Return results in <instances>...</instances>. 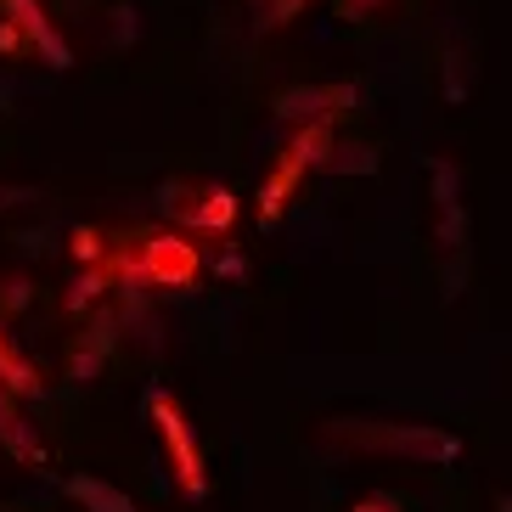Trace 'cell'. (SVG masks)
I'll use <instances>...</instances> for the list:
<instances>
[{
    "instance_id": "obj_1",
    "label": "cell",
    "mask_w": 512,
    "mask_h": 512,
    "mask_svg": "<svg viewBox=\"0 0 512 512\" xmlns=\"http://www.w3.org/2000/svg\"><path fill=\"white\" fill-rule=\"evenodd\" d=\"M96 271L107 276V287L113 282H130V287H192L197 271H203V254H197L186 237H175V231H147V237L136 242V254H113V248H107V259L96 265Z\"/></svg>"
},
{
    "instance_id": "obj_2",
    "label": "cell",
    "mask_w": 512,
    "mask_h": 512,
    "mask_svg": "<svg viewBox=\"0 0 512 512\" xmlns=\"http://www.w3.org/2000/svg\"><path fill=\"white\" fill-rule=\"evenodd\" d=\"M332 158V119H310L293 130V141L282 147V158L271 164L265 186H259V226H276L287 209V197L299 192V181L310 169H321Z\"/></svg>"
},
{
    "instance_id": "obj_3",
    "label": "cell",
    "mask_w": 512,
    "mask_h": 512,
    "mask_svg": "<svg viewBox=\"0 0 512 512\" xmlns=\"http://www.w3.org/2000/svg\"><path fill=\"white\" fill-rule=\"evenodd\" d=\"M338 439L361 445V451H389V456H406L417 467H445L462 456V439L451 428H428V422H355V428H338Z\"/></svg>"
},
{
    "instance_id": "obj_4",
    "label": "cell",
    "mask_w": 512,
    "mask_h": 512,
    "mask_svg": "<svg viewBox=\"0 0 512 512\" xmlns=\"http://www.w3.org/2000/svg\"><path fill=\"white\" fill-rule=\"evenodd\" d=\"M147 417L158 422V434H164V451H169V467H175L181 496L203 501L209 496V467H203V451H197V434H192V422H186L181 400H175L169 389H147Z\"/></svg>"
},
{
    "instance_id": "obj_5",
    "label": "cell",
    "mask_w": 512,
    "mask_h": 512,
    "mask_svg": "<svg viewBox=\"0 0 512 512\" xmlns=\"http://www.w3.org/2000/svg\"><path fill=\"white\" fill-rule=\"evenodd\" d=\"M0 12H6V23H12L23 40H29V51H40L51 68H74V51H68V40L51 29V17H46L40 0H0Z\"/></svg>"
},
{
    "instance_id": "obj_6",
    "label": "cell",
    "mask_w": 512,
    "mask_h": 512,
    "mask_svg": "<svg viewBox=\"0 0 512 512\" xmlns=\"http://www.w3.org/2000/svg\"><path fill=\"white\" fill-rule=\"evenodd\" d=\"M338 107H355V85H293L276 96V119L310 124V119H332Z\"/></svg>"
},
{
    "instance_id": "obj_7",
    "label": "cell",
    "mask_w": 512,
    "mask_h": 512,
    "mask_svg": "<svg viewBox=\"0 0 512 512\" xmlns=\"http://www.w3.org/2000/svg\"><path fill=\"white\" fill-rule=\"evenodd\" d=\"M175 220H181L186 231H231V220H237V197H231L226 186H203L192 203L175 209Z\"/></svg>"
},
{
    "instance_id": "obj_8",
    "label": "cell",
    "mask_w": 512,
    "mask_h": 512,
    "mask_svg": "<svg viewBox=\"0 0 512 512\" xmlns=\"http://www.w3.org/2000/svg\"><path fill=\"white\" fill-rule=\"evenodd\" d=\"M0 445H6L23 467H46V445H40V434L23 422V411H17V400L6 389H0Z\"/></svg>"
},
{
    "instance_id": "obj_9",
    "label": "cell",
    "mask_w": 512,
    "mask_h": 512,
    "mask_svg": "<svg viewBox=\"0 0 512 512\" xmlns=\"http://www.w3.org/2000/svg\"><path fill=\"white\" fill-rule=\"evenodd\" d=\"M434 197H439V242L445 248H462L467 242V220H462V197H456V169L445 158H434Z\"/></svg>"
},
{
    "instance_id": "obj_10",
    "label": "cell",
    "mask_w": 512,
    "mask_h": 512,
    "mask_svg": "<svg viewBox=\"0 0 512 512\" xmlns=\"http://www.w3.org/2000/svg\"><path fill=\"white\" fill-rule=\"evenodd\" d=\"M0 389L12 394V400H34V394H46V377H40L29 361H23V355H17L6 332H0Z\"/></svg>"
},
{
    "instance_id": "obj_11",
    "label": "cell",
    "mask_w": 512,
    "mask_h": 512,
    "mask_svg": "<svg viewBox=\"0 0 512 512\" xmlns=\"http://www.w3.org/2000/svg\"><path fill=\"white\" fill-rule=\"evenodd\" d=\"M68 496H74L85 512H136V501L124 496V490H113L107 479H91V473L68 479Z\"/></svg>"
},
{
    "instance_id": "obj_12",
    "label": "cell",
    "mask_w": 512,
    "mask_h": 512,
    "mask_svg": "<svg viewBox=\"0 0 512 512\" xmlns=\"http://www.w3.org/2000/svg\"><path fill=\"white\" fill-rule=\"evenodd\" d=\"M107 349H113V327H107V321H96V327H91V344L74 349V361H68L74 383H91V377L102 372V355H107Z\"/></svg>"
},
{
    "instance_id": "obj_13",
    "label": "cell",
    "mask_w": 512,
    "mask_h": 512,
    "mask_svg": "<svg viewBox=\"0 0 512 512\" xmlns=\"http://www.w3.org/2000/svg\"><path fill=\"white\" fill-rule=\"evenodd\" d=\"M68 254H74L79 265H85V271H96V265L107 259V237H102L96 226H79L74 237H68Z\"/></svg>"
},
{
    "instance_id": "obj_14",
    "label": "cell",
    "mask_w": 512,
    "mask_h": 512,
    "mask_svg": "<svg viewBox=\"0 0 512 512\" xmlns=\"http://www.w3.org/2000/svg\"><path fill=\"white\" fill-rule=\"evenodd\" d=\"M310 0H265V12H259V34H271V29H287L293 17L304 12Z\"/></svg>"
},
{
    "instance_id": "obj_15",
    "label": "cell",
    "mask_w": 512,
    "mask_h": 512,
    "mask_svg": "<svg viewBox=\"0 0 512 512\" xmlns=\"http://www.w3.org/2000/svg\"><path fill=\"white\" fill-rule=\"evenodd\" d=\"M102 293H107V276H102V271H85L74 287H68V310L79 316V310H85V304H96Z\"/></svg>"
},
{
    "instance_id": "obj_16",
    "label": "cell",
    "mask_w": 512,
    "mask_h": 512,
    "mask_svg": "<svg viewBox=\"0 0 512 512\" xmlns=\"http://www.w3.org/2000/svg\"><path fill=\"white\" fill-rule=\"evenodd\" d=\"M17 51H29V40H23V34H17L12 23L0 17V57H17Z\"/></svg>"
},
{
    "instance_id": "obj_17",
    "label": "cell",
    "mask_w": 512,
    "mask_h": 512,
    "mask_svg": "<svg viewBox=\"0 0 512 512\" xmlns=\"http://www.w3.org/2000/svg\"><path fill=\"white\" fill-rule=\"evenodd\" d=\"M377 6H389V0H338V17H349V23H355V17H372Z\"/></svg>"
},
{
    "instance_id": "obj_18",
    "label": "cell",
    "mask_w": 512,
    "mask_h": 512,
    "mask_svg": "<svg viewBox=\"0 0 512 512\" xmlns=\"http://www.w3.org/2000/svg\"><path fill=\"white\" fill-rule=\"evenodd\" d=\"M349 512H400V507H394L389 496H372V501H361V507H349Z\"/></svg>"
},
{
    "instance_id": "obj_19",
    "label": "cell",
    "mask_w": 512,
    "mask_h": 512,
    "mask_svg": "<svg viewBox=\"0 0 512 512\" xmlns=\"http://www.w3.org/2000/svg\"><path fill=\"white\" fill-rule=\"evenodd\" d=\"M214 271H220V276H242V254H226V259H214Z\"/></svg>"
}]
</instances>
